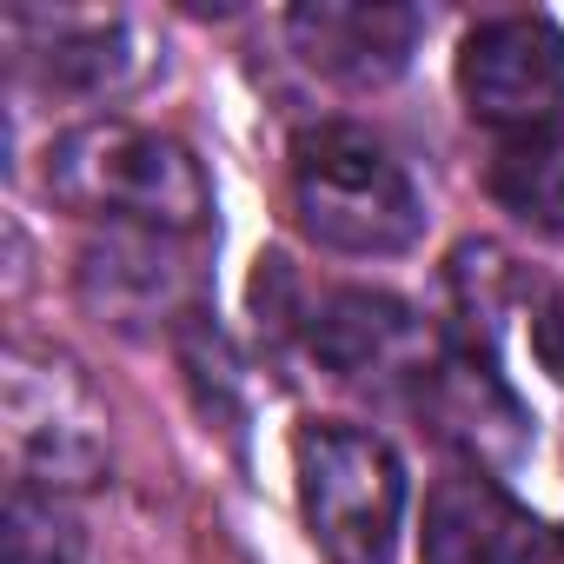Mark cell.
<instances>
[{
  "instance_id": "1",
  "label": "cell",
  "mask_w": 564,
  "mask_h": 564,
  "mask_svg": "<svg viewBox=\"0 0 564 564\" xmlns=\"http://www.w3.org/2000/svg\"><path fill=\"white\" fill-rule=\"evenodd\" d=\"M47 193L87 219H127L140 232H199L213 186L199 160L133 120H87L47 147Z\"/></svg>"
},
{
  "instance_id": "2",
  "label": "cell",
  "mask_w": 564,
  "mask_h": 564,
  "mask_svg": "<svg viewBox=\"0 0 564 564\" xmlns=\"http://www.w3.org/2000/svg\"><path fill=\"white\" fill-rule=\"evenodd\" d=\"M293 206L300 226L352 259H392L425 232L412 173L366 127L326 120L293 140Z\"/></svg>"
},
{
  "instance_id": "3",
  "label": "cell",
  "mask_w": 564,
  "mask_h": 564,
  "mask_svg": "<svg viewBox=\"0 0 564 564\" xmlns=\"http://www.w3.org/2000/svg\"><path fill=\"white\" fill-rule=\"evenodd\" d=\"M293 471L326 564H392L405 524V465L379 432L313 419L293 438Z\"/></svg>"
},
{
  "instance_id": "4",
  "label": "cell",
  "mask_w": 564,
  "mask_h": 564,
  "mask_svg": "<svg viewBox=\"0 0 564 564\" xmlns=\"http://www.w3.org/2000/svg\"><path fill=\"white\" fill-rule=\"evenodd\" d=\"M8 445L21 478L41 491L94 485L107 465V419L87 379L47 352H8Z\"/></svg>"
},
{
  "instance_id": "5",
  "label": "cell",
  "mask_w": 564,
  "mask_h": 564,
  "mask_svg": "<svg viewBox=\"0 0 564 564\" xmlns=\"http://www.w3.org/2000/svg\"><path fill=\"white\" fill-rule=\"evenodd\" d=\"M458 94L485 127H557L564 113V28L544 14H498L458 47Z\"/></svg>"
},
{
  "instance_id": "6",
  "label": "cell",
  "mask_w": 564,
  "mask_h": 564,
  "mask_svg": "<svg viewBox=\"0 0 564 564\" xmlns=\"http://www.w3.org/2000/svg\"><path fill=\"white\" fill-rule=\"evenodd\" d=\"M300 61L339 87H386L412 67L425 14L399 0H313L286 14Z\"/></svg>"
},
{
  "instance_id": "7",
  "label": "cell",
  "mask_w": 564,
  "mask_h": 564,
  "mask_svg": "<svg viewBox=\"0 0 564 564\" xmlns=\"http://www.w3.org/2000/svg\"><path fill=\"white\" fill-rule=\"evenodd\" d=\"M313 352L339 372V379H386V372H412L425 379V333L419 313L392 293H333L313 313Z\"/></svg>"
},
{
  "instance_id": "8",
  "label": "cell",
  "mask_w": 564,
  "mask_h": 564,
  "mask_svg": "<svg viewBox=\"0 0 564 564\" xmlns=\"http://www.w3.org/2000/svg\"><path fill=\"white\" fill-rule=\"evenodd\" d=\"M531 531L538 524L518 511V498L498 478L458 471L425 505V564H518Z\"/></svg>"
},
{
  "instance_id": "9",
  "label": "cell",
  "mask_w": 564,
  "mask_h": 564,
  "mask_svg": "<svg viewBox=\"0 0 564 564\" xmlns=\"http://www.w3.org/2000/svg\"><path fill=\"white\" fill-rule=\"evenodd\" d=\"M425 392V412L445 425V438H458V445H471L478 458H518V445H524V412H518V399L505 392V379L491 372V359H478V352H445V359H432V372L419 379Z\"/></svg>"
},
{
  "instance_id": "10",
  "label": "cell",
  "mask_w": 564,
  "mask_h": 564,
  "mask_svg": "<svg viewBox=\"0 0 564 564\" xmlns=\"http://www.w3.org/2000/svg\"><path fill=\"white\" fill-rule=\"evenodd\" d=\"M491 199H498L518 226L564 239V120H557V127L511 133V140L491 153Z\"/></svg>"
},
{
  "instance_id": "11",
  "label": "cell",
  "mask_w": 564,
  "mask_h": 564,
  "mask_svg": "<svg viewBox=\"0 0 564 564\" xmlns=\"http://www.w3.org/2000/svg\"><path fill=\"white\" fill-rule=\"evenodd\" d=\"M14 28L47 34V47H28L54 87H113L127 74V28L113 14H14Z\"/></svg>"
},
{
  "instance_id": "12",
  "label": "cell",
  "mask_w": 564,
  "mask_h": 564,
  "mask_svg": "<svg viewBox=\"0 0 564 564\" xmlns=\"http://www.w3.org/2000/svg\"><path fill=\"white\" fill-rule=\"evenodd\" d=\"M80 286L94 306L133 319L153 306H173L186 293V272H173V259H160V246H147V239H113L107 252H87Z\"/></svg>"
},
{
  "instance_id": "13",
  "label": "cell",
  "mask_w": 564,
  "mask_h": 564,
  "mask_svg": "<svg viewBox=\"0 0 564 564\" xmlns=\"http://www.w3.org/2000/svg\"><path fill=\"white\" fill-rule=\"evenodd\" d=\"M8 564H87L80 518L41 485H14L8 491Z\"/></svg>"
},
{
  "instance_id": "14",
  "label": "cell",
  "mask_w": 564,
  "mask_h": 564,
  "mask_svg": "<svg viewBox=\"0 0 564 564\" xmlns=\"http://www.w3.org/2000/svg\"><path fill=\"white\" fill-rule=\"evenodd\" d=\"M531 352H538V366L564 386V286L538 306V319H531Z\"/></svg>"
},
{
  "instance_id": "15",
  "label": "cell",
  "mask_w": 564,
  "mask_h": 564,
  "mask_svg": "<svg viewBox=\"0 0 564 564\" xmlns=\"http://www.w3.org/2000/svg\"><path fill=\"white\" fill-rule=\"evenodd\" d=\"M518 564H564V524H538L531 544L518 551Z\"/></svg>"
}]
</instances>
